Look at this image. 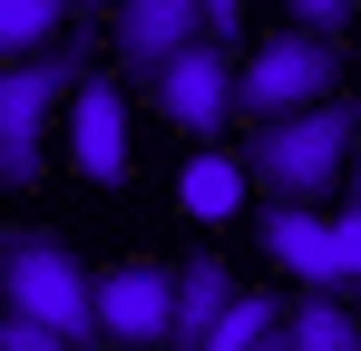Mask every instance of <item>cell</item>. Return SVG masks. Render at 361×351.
Segmentation results:
<instances>
[{"label":"cell","instance_id":"1","mask_svg":"<svg viewBox=\"0 0 361 351\" xmlns=\"http://www.w3.org/2000/svg\"><path fill=\"white\" fill-rule=\"evenodd\" d=\"M352 137H361V108L264 117V127H244V176H254L264 205H322L352 166Z\"/></svg>","mask_w":361,"mask_h":351},{"label":"cell","instance_id":"2","mask_svg":"<svg viewBox=\"0 0 361 351\" xmlns=\"http://www.w3.org/2000/svg\"><path fill=\"white\" fill-rule=\"evenodd\" d=\"M0 292H10V312L49 322V332H59V342H78V351H98V342H108L98 273L68 254L59 234H10V254H0Z\"/></svg>","mask_w":361,"mask_h":351},{"label":"cell","instance_id":"3","mask_svg":"<svg viewBox=\"0 0 361 351\" xmlns=\"http://www.w3.org/2000/svg\"><path fill=\"white\" fill-rule=\"evenodd\" d=\"M302 108H332V39L283 30V39L244 49V127H264V117H302Z\"/></svg>","mask_w":361,"mask_h":351},{"label":"cell","instance_id":"4","mask_svg":"<svg viewBox=\"0 0 361 351\" xmlns=\"http://www.w3.org/2000/svg\"><path fill=\"white\" fill-rule=\"evenodd\" d=\"M88 78L59 58H10L0 68V176L10 185H39V147H49V108L78 98Z\"/></svg>","mask_w":361,"mask_h":351},{"label":"cell","instance_id":"5","mask_svg":"<svg viewBox=\"0 0 361 351\" xmlns=\"http://www.w3.org/2000/svg\"><path fill=\"white\" fill-rule=\"evenodd\" d=\"M147 88H157V108L176 117L185 137H225V127H244V68H235V49H215V39H195L185 58H166Z\"/></svg>","mask_w":361,"mask_h":351},{"label":"cell","instance_id":"6","mask_svg":"<svg viewBox=\"0 0 361 351\" xmlns=\"http://www.w3.org/2000/svg\"><path fill=\"white\" fill-rule=\"evenodd\" d=\"M254 234H264V254H274L283 273H302V292H352V283H361L352 254H342V225L312 215V205H264Z\"/></svg>","mask_w":361,"mask_h":351},{"label":"cell","instance_id":"7","mask_svg":"<svg viewBox=\"0 0 361 351\" xmlns=\"http://www.w3.org/2000/svg\"><path fill=\"white\" fill-rule=\"evenodd\" d=\"M98 312H108L118 351L176 342V264H118V273H98Z\"/></svg>","mask_w":361,"mask_h":351},{"label":"cell","instance_id":"8","mask_svg":"<svg viewBox=\"0 0 361 351\" xmlns=\"http://www.w3.org/2000/svg\"><path fill=\"white\" fill-rule=\"evenodd\" d=\"M68 166H78V185H118L127 176V98H118V78H88L68 98Z\"/></svg>","mask_w":361,"mask_h":351},{"label":"cell","instance_id":"9","mask_svg":"<svg viewBox=\"0 0 361 351\" xmlns=\"http://www.w3.org/2000/svg\"><path fill=\"white\" fill-rule=\"evenodd\" d=\"M108 30H118V58H127V68L157 78L166 58H185L195 39H205V0H127Z\"/></svg>","mask_w":361,"mask_h":351},{"label":"cell","instance_id":"10","mask_svg":"<svg viewBox=\"0 0 361 351\" xmlns=\"http://www.w3.org/2000/svg\"><path fill=\"white\" fill-rule=\"evenodd\" d=\"M235 302H244L235 264H225L215 244H195V254L176 264V342H166V351H205V342H215V322H225Z\"/></svg>","mask_w":361,"mask_h":351},{"label":"cell","instance_id":"11","mask_svg":"<svg viewBox=\"0 0 361 351\" xmlns=\"http://www.w3.org/2000/svg\"><path fill=\"white\" fill-rule=\"evenodd\" d=\"M244 185H254V176L235 166V156H225V147H205V156H195V166H185V215H195V225H235V205H244Z\"/></svg>","mask_w":361,"mask_h":351},{"label":"cell","instance_id":"12","mask_svg":"<svg viewBox=\"0 0 361 351\" xmlns=\"http://www.w3.org/2000/svg\"><path fill=\"white\" fill-rule=\"evenodd\" d=\"M283 332H293V351H361V312L332 302V292H302Z\"/></svg>","mask_w":361,"mask_h":351},{"label":"cell","instance_id":"13","mask_svg":"<svg viewBox=\"0 0 361 351\" xmlns=\"http://www.w3.org/2000/svg\"><path fill=\"white\" fill-rule=\"evenodd\" d=\"M283 322H293V312H283L274 292H244L235 312L215 322V342H205V351H264V342H274V332H283Z\"/></svg>","mask_w":361,"mask_h":351},{"label":"cell","instance_id":"14","mask_svg":"<svg viewBox=\"0 0 361 351\" xmlns=\"http://www.w3.org/2000/svg\"><path fill=\"white\" fill-rule=\"evenodd\" d=\"M59 10H68V0H0V39H10V58H39V49H49Z\"/></svg>","mask_w":361,"mask_h":351},{"label":"cell","instance_id":"15","mask_svg":"<svg viewBox=\"0 0 361 351\" xmlns=\"http://www.w3.org/2000/svg\"><path fill=\"white\" fill-rule=\"evenodd\" d=\"M352 10H361V0H293V30H312V39H342V30H352Z\"/></svg>","mask_w":361,"mask_h":351},{"label":"cell","instance_id":"16","mask_svg":"<svg viewBox=\"0 0 361 351\" xmlns=\"http://www.w3.org/2000/svg\"><path fill=\"white\" fill-rule=\"evenodd\" d=\"M0 351H78V342H59V332L30 322V312H10V322H0Z\"/></svg>","mask_w":361,"mask_h":351},{"label":"cell","instance_id":"17","mask_svg":"<svg viewBox=\"0 0 361 351\" xmlns=\"http://www.w3.org/2000/svg\"><path fill=\"white\" fill-rule=\"evenodd\" d=\"M332 225H342V254H352V273H361V195L342 205V215H332Z\"/></svg>","mask_w":361,"mask_h":351},{"label":"cell","instance_id":"18","mask_svg":"<svg viewBox=\"0 0 361 351\" xmlns=\"http://www.w3.org/2000/svg\"><path fill=\"white\" fill-rule=\"evenodd\" d=\"M78 10H108V20H118V10H127V0H78Z\"/></svg>","mask_w":361,"mask_h":351},{"label":"cell","instance_id":"19","mask_svg":"<svg viewBox=\"0 0 361 351\" xmlns=\"http://www.w3.org/2000/svg\"><path fill=\"white\" fill-rule=\"evenodd\" d=\"M264 351H293V332H274V342H264Z\"/></svg>","mask_w":361,"mask_h":351},{"label":"cell","instance_id":"20","mask_svg":"<svg viewBox=\"0 0 361 351\" xmlns=\"http://www.w3.org/2000/svg\"><path fill=\"white\" fill-rule=\"evenodd\" d=\"M352 166H361V137H352Z\"/></svg>","mask_w":361,"mask_h":351},{"label":"cell","instance_id":"21","mask_svg":"<svg viewBox=\"0 0 361 351\" xmlns=\"http://www.w3.org/2000/svg\"><path fill=\"white\" fill-rule=\"evenodd\" d=\"M352 312H361V283H352Z\"/></svg>","mask_w":361,"mask_h":351}]
</instances>
